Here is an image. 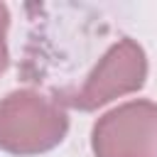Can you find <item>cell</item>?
I'll list each match as a JSON object with an SVG mask.
<instances>
[{
	"label": "cell",
	"instance_id": "cell-4",
	"mask_svg": "<svg viewBox=\"0 0 157 157\" xmlns=\"http://www.w3.org/2000/svg\"><path fill=\"white\" fill-rule=\"evenodd\" d=\"M7 27H10V12H7V5L0 2V74L10 64V54H7Z\"/></svg>",
	"mask_w": 157,
	"mask_h": 157
},
{
	"label": "cell",
	"instance_id": "cell-1",
	"mask_svg": "<svg viewBox=\"0 0 157 157\" xmlns=\"http://www.w3.org/2000/svg\"><path fill=\"white\" fill-rule=\"evenodd\" d=\"M69 130L66 110L56 98L20 88L0 101V150L29 157L56 147Z\"/></svg>",
	"mask_w": 157,
	"mask_h": 157
},
{
	"label": "cell",
	"instance_id": "cell-3",
	"mask_svg": "<svg viewBox=\"0 0 157 157\" xmlns=\"http://www.w3.org/2000/svg\"><path fill=\"white\" fill-rule=\"evenodd\" d=\"M91 150L96 157H157V103L130 101L101 115Z\"/></svg>",
	"mask_w": 157,
	"mask_h": 157
},
{
	"label": "cell",
	"instance_id": "cell-2",
	"mask_svg": "<svg viewBox=\"0 0 157 157\" xmlns=\"http://www.w3.org/2000/svg\"><path fill=\"white\" fill-rule=\"evenodd\" d=\"M145 78H147V56L142 47L135 39L123 37L98 59V64L78 88L56 91V101L76 110H96L110 103L113 98L140 91L145 86Z\"/></svg>",
	"mask_w": 157,
	"mask_h": 157
}]
</instances>
